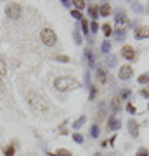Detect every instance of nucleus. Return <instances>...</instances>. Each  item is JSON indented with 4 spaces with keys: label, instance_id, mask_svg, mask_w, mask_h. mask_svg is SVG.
Returning a JSON list of instances; mask_svg holds the SVG:
<instances>
[{
    "label": "nucleus",
    "instance_id": "obj_27",
    "mask_svg": "<svg viewBox=\"0 0 149 156\" xmlns=\"http://www.w3.org/2000/svg\"><path fill=\"white\" fill-rule=\"evenodd\" d=\"M125 35H127V33H125V30H118V33H116V40H123V38H125Z\"/></svg>",
    "mask_w": 149,
    "mask_h": 156
},
{
    "label": "nucleus",
    "instance_id": "obj_5",
    "mask_svg": "<svg viewBox=\"0 0 149 156\" xmlns=\"http://www.w3.org/2000/svg\"><path fill=\"white\" fill-rule=\"evenodd\" d=\"M122 56H123V59H127V61H135V59H137V54H135L133 47H130V45H125L122 49Z\"/></svg>",
    "mask_w": 149,
    "mask_h": 156
},
{
    "label": "nucleus",
    "instance_id": "obj_38",
    "mask_svg": "<svg viewBox=\"0 0 149 156\" xmlns=\"http://www.w3.org/2000/svg\"><path fill=\"white\" fill-rule=\"evenodd\" d=\"M4 92V85H2V82H0V94Z\"/></svg>",
    "mask_w": 149,
    "mask_h": 156
},
{
    "label": "nucleus",
    "instance_id": "obj_11",
    "mask_svg": "<svg viewBox=\"0 0 149 156\" xmlns=\"http://www.w3.org/2000/svg\"><path fill=\"white\" fill-rule=\"evenodd\" d=\"M101 30H102L104 37H111V35H113V28H111V24H109V23L102 24V26H101Z\"/></svg>",
    "mask_w": 149,
    "mask_h": 156
},
{
    "label": "nucleus",
    "instance_id": "obj_9",
    "mask_svg": "<svg viewBox=\"0 0 149 156\" xmlns=\"http://www.w3.org/2000/svg\"><path fill=\"white\" fill-rule=\"evenodd\" d=\"M149 37V28L147 26H140V28L137 30V31H135V38H147Z\"/></svg>",
    "mask_w": 149,
    "mask_h": 156
},
{
    "label": "nucleus",
    "instance_id": "obj_21",
    "mask_svg": "<svg viewBox=\"0 0 149 156\" xmlns=\"http://www.w3.org/2000/svg\"><path fill=\"white\" fill-rule=\"evenodd\" d=\"M101 50H102L104 54H108V52H109V50H111V44H109V42H106V40H104V42H102V47H101Z\"/></svg>",
    "mask_w": 149,
    "mask_h": 156
},
{
    "label": "nucleus",
    "instance_id": "obj_1",
    "mask_svg": "<svg viewBox=\"0 0 149 156\" xmlns=\"http://www.w3.org/2000/svg\"><path fill=\"white\" fill-rule=\"evenodd\" d=\"M26 101H28V104L33 108L37 113H47L50 109L49 102H47V101H45L40 94H37V92H28V94H26Z\"/></svg>",
    "mask_w": 149,
    "mask_h": 156
},
{
    "label": "nucleus",
    "instance_id": "obj_8",
    "mask_svg": "<svg viewBox=\"0 0 149 156\" xmlns=\"http://www.w3.org/2000/svg\"><path fill=\"white\" fill-rule=\"evenodd\" d=\"M120 127H122V122H120L118 118L111 116V118H109V122H108V128H109V130H118Z\"/></svg>",
    "mask_w": 149,
    "mask_h": 156
},
{
    "label": "nucleus",
    "instance_id": "obj_24",
    "mask_svg": "<svg viewBox=\"0 0 149 156\" xmlns=\"http://www.w3.org/2000/svg\"><path fill=\"white\" fill-rule=\"evenodd\" d=\"M90 135L92 137H99V127L97 125H94V127L90 128Z\"/></svg>",
    "mask_w": 149,
    "mask_h": 156
},
{
    "label": "nucleus",
    "instance_id": "obj_39",
    "mask_svg": "<svg viewBox=\"0 0 149 156\" xmlns=\"http://www.w3.org/2000/svg\"><path fill=\"white\" fill-rule=\"evenodd\" d=\"M94 156H101V154H99V153H97V154H94Z\"/></svg>",
    "mask_w": 149,
    "mask_h": 156
},
{
    "label": "nucleus",
    "instance_id": "obj_23",
    "mask_svg": "<svg viewBox=\"0 0 149 156\" xmlns=\"http://www.w3.org/2000/svg\"><path fill=\"white\" fill-rule=\"evenodd\" d=\"M73 4L76 5V11H78V9H83V7L87 5V2H85V0H76V2H73Z\"/></svg>",
    "mask_w": 149,
    "mask_h": 156
},
{
    "label": "nucleus",
    "instance_id": "obj_36",
    "mask_svg": "<svg viewBox=\"0 0 149 156\" xmlns=\"http://www.w3.org/2000/svg\"><path fill=\"white\" fill-rule=\"evenodd\" d=\"M140 94H142V97H147V99H149V90L144 89V90H140Z\"/></svg>",
    "mask_w": 149,
    "mask_h": 156
},
{
    "label": "nucleus",
    "instance_id": "obj_19",
    "mask_svg": "<svg viewBox=\"0 0 149 156\" xmlns=\"http://www.w3.org/2000/svg\"><path fill=\"white\" fill-rule=\"evenodd\" d=\"M14 153H16V147H14V146H9V147H5V151H4V156H14Z\"/></svg>",
    "mask_w": 149,
    "mask_h": 156
},
{
    "label": "nucleus",
    "instance_id": "obj_15",
    "mask_svg": "<svg viewBox=\"0 0 149 156\" xmlns=\"http://www.w3.org/2000/svg\"><path fill=\"white\" fill-rule=\"evenodd\" d=\"M97 80H99L101 83H106V73H104V69H97Z\"/></svg>",
    "mask_w": 149,
    "mask_h": 156
},
{
    "label": "nucleus",
    "instance_id": "obj_35",
    "mask_svg": "<svg viewBox=\"0 0 149 156\" xmlns=\"http://www.w3.org/2000/svg\"><path fill=\"white\" fill-rule=\"evenodd\" d=\"M4 75H5V64L0 61V76H4Z\"/></svg>",
    "mask_w": 149,
    "mask_h": 156
},
{
    "label": "nucleus",
    "instance_id": "obj_31",
    "mask_svg": "<svg viewBox=\"0 0 149 156\" xmlns=\"http://www.w3.org/2000/svg\"><path fill=\"white\" fill-rule=\"evenodd\" d=\"M97 30H99V24H97L95 21H92V23H90V31H92V33H95Z\"/></svg>",
    "mask_w": 149,
    "mask_h": 156
},
{
    "label": "nucleus",
    "instance_id": "obj_34",
    "mask_svg": "<svg viewBox=\"0 0 149 156\" xmlns=\"http://www.w3.org/2000/svg\"><path fill=\"white\" fill-rule=\"evenodd\" d=\"M130 94H132V92H130V90H128V89H125V90H123V92H122V95H120V97H122V99H127V97H128V95H130Z\"/></svg>",
    "mask_w": 149,
    "mask_h": 156
},
{
    "label": "nucleus",
    "instance_id": "obj_10",
    "mask_svg": "<svg viewBox=\"0 0 149 156\" xmlns=\"http://www.w3.org/2000/svg\"><path fill=\"white\" fill-rule=\"evenodd\" d=\"M99 14L102 17L109 16V14H111V5H109V4H102V5L99 7Z\"/></svg>",
    "mask_w": 149,
    "mask_h": 156
},
{
    "label": "nucleus",
    "instance_id": "obj_2",
    "mask_svg": "<svg viewBox=\"0 0 149 156\" xmlns=\"http://www.w3.org/2000/svg\"><path fill=\"white\" fill-rule=\"evenodd\" d=\"M54 87L59 92H69V90H75L80 87V82L75 80L73 76H59L54 80Z\"/></svg>",
    "mask_w": 149,
    "mask_h": 156
},
{
    "label": "nucleus",
    "instance_id": "obj_17",
    "mask_svg": "<svg viewBox=\"0 0 149 156\" xmlns=\"http://www.w3.org/2000/svg\"><path fill=\"white\" fill-rule=\"evenodd\" d=\"M139 83H149V73H144V75H140V76L137 78Z\"/></svg>",
    "mask_w": 149,
    "mask_h": 156
},
{
    "label": "nucleus",
    "instance_id": "obj_3",
    "mask_svg": "<svg viewBox=\"0 0 149 156\" xmlns=\"http://www.w3.org/2000/svg\"><path fill=\"white\" fill-rule=\"evenodd\" d=\"M40 38H42V42H44L47 47H55V44H57V35H55L54 30H50V28L42 30V31H40Z\"/></svg>",
    "mask_w": 149,
    "mask_h": 156
},
{
    "label": "nucleus",
    "instance_id": "obj_32",
    "mask_svg": "<svg viewBox=\"0 0 149 156\" xmlns=\"http://www.w3.org/2000/svg\"><path fill=\"white\" fill-rule=\"evenodd\" d=\"M82 30H83V33H88V23L85 19H82Z\"/></svg>",
    "mask_w": 149,
    "mask_h": 156
},
{
    "label": "nucleus",
    "instance_id": "obj_26",
    "mask_svg": "<svg viewBox=\"0 0 149 156\" xmlns=\"http://www.w3.org/2000/svg\"><path fill=\"white\" fill-rule=\"evenodd\" d=\"M135 156H149V151L146 149V147H140V149L137 151V154Z\"/></svg>",
    "mask_w": 149,
    "mask_h": 156
},
{
    "label": "nucleus",
    "instance_id": "obj_4",
    "mask_svg": "<svg viewBox=\"0 0 149 156\" xmlns=\"http://www.w3.org/2000/svg\"><path fill=\"white\" fill-rule=\"evenodd\" d=\"M5 12H7V16L11 17V19H19L21 14H23V7H21V4L12 2V4H9V5L5 7Z\"/></svg>",
    "mask_w": 149,
    "mask_h": 156
},
{
    "label": "nucleus",
    "instance_id": "obj_14",
    "mask_svg": "<svg viewBox=\"0 0 149 156\" xmlns=\"http://www.w3.org/2000/svg\"><path fill=\"white\" fill-rule=\"evenodd\" d=\"M73 38H75V44H76V45H82L83 38H82V35L78 33V30H75V31H73Z\"/></svg>",
    "mask_w": 149,
    "mask_h": 156
},
{
    "label": "nucleus",
    "instance_id": "obj_12",
    "mask_svg": "<svg viewBox=\"0 0 149 156\" xmlns=\"http://www.w3.org/2000/svg\"><path fill=\"white\" fill-rule=\"evenodd\" d=\"M115 19H116V23H118V24H123V23L127 21V16H125V12H123V11H118V12H116Z\"/></svg>",
    "mask_w": 149,
    "mask_h": 156
},
{
    "label": "nucleus",
    "instance_id": "obj_7",
    "mask_svg": "<svg viewBox=\"0 0 149 156\" xmlns=\"http://www.w3.org/2000/svg\"><path fill=\"white\" fill-rule=\"evenodd\" d=\"M128 132H130V135H133V137H137L139 135V123L135 122L133 118L128 120Z\"/></svg>",
    "mask_w": 149,
    "mask_h": 156
},
{
    "label": "nucleus",
    "instance_id": "obj_33",
    "mask_svg": "<svg viewBox=\"0 0 149 156\" xmlns=\"http://www.w3.org/2000/svg\"><path fill=\"white\" fill-rule=\"evenodd\" d=\"M55 59H57L59 62H69V57H68V56H57Z\"/></svg>",
    "mask_w": 149,
    "mask_h": 156
},
{
    "label": "nucleus",
    "instance_id": "obj_16",
    "mask_svg": "<svg viewBox=\"0 0 149 156\" xmlns=\"http://www.w3.org/2000/svg\"><path fill=\"white\" fill-rule=\"evenodd\" d=\"M85 120H87V118H85V116H80V118H78V120H76V122L73 123V128H76V130H78V128H80V127H82V125H83V123H85Z\"/></svg>",
    "mask_w": 149,
    "mask_h": 156
},
{
    "label": "nucleus",
    "instance_id": "obj_20",
    "mask_svg": "<svg viewBox=\"0 0 149 156\" xmlns=\"http://www.w3.org/2000/svg\"><path fill=\"white\" fill-rule=\"evenodd\" d=\"M71 16L75 17V19H76V21H82V19H83L82 12H80V11H76V9H73V11H71Z\"/></svg>",
    "mask_w": 149,
    "mask_h": 156
},
{
    "label": "nucleus",
    "instance_id": "obj_13",
    "mask_svg": "<svg viewBox=\"0 0 149 156\" xmlns=\"http://www.w3.org/2000/svg\"><path fill=\"white\" fill-rule=\"evenodd\" d=\"M88 16L92 17V21H95L99 17V9L97 7H88Z\"/></svg>",
    "mask_w": 149,
    "mask_h": 156
},
{
    "label": "nucleus",
    "instance_id": "obj_29",
    "mask_svg": "<svg viewBox=\"0 0 149 156\" xmlns=\"http://www.w3.org/2000/svg\"><path fill=\"white\" fill-rule=\"evenodd\" d=\"M127 111L132 113V115H135V113H137V109H135V106H133L132 102H128V104H127Z\"/></svg>",
    "mask_w": 149,
    "mask_h": 156
},
{
    "label": "nucleus",
    "instance_id": "obj_6",
    "mask_svg": "<svg viewBox=\"0 0 149 156\" xmlns=\"http://www.w3.org/2000/svg\"><path fill=\"white\" fill-rule=\"evenodd\" d=\"M132 66L130 64H123V66H120V73H118V78L120 80H128V78L132 76Z\"/></svg>",
    "mask_w": 149,
    "mask_h": 156
},
{
    "label": "nucleus",
    "instance_id": "obj_22",
    "mask_svg": "<svg viewBox=\"0 0 149 156\" xmlns=\"http://www.w3.org/2000/svg\"><path fill=\"white\" fill-rule=\"evenodd\" d=\"M85 54H87V57H88V66H94V54L90 52V50H85Z\"/></svg>",
    "mask_w": 149,
    "mask_h": 156
},
{
    "label": "nucleus",
    "instance_id": "obj_37",
    "mask_svg": "<svg viewBox=\"0 0 149 156\" xmlns=\"http://www.w3.org/2000/svg\"><path fill=\"white\" fill-rule=\"evenodd\" d=\"M71 4H73V2H69V0H64V2H62V5H64V7H69Z\"/></svg>",
    "mask_w": 149,
    "mask_h": 156
},
{
    "label": "nucleus",
    "instance_id": "obj_25",
    "mask_svg": "<svg viewBox=\"0 0 149 156\" xmlns=\"http://www.w3.org/2000/svg\"><path fill=\"white\" fill-rule=\"evenodd\" d=\"M55 154H57V156H73L71 151H68V149H59Z\"/></svg>",
    "mask_w": 149,
    "mask_h": 156
},
{
    "label": "nucleus",
    "instance_id": "obj_28",
    "mask_svg": "<svg viewBox=\"0 0 149 156\" xmlns=\"http://www.w3.org/2000/svg\"><path fill=\"white\" fill-rule=\"evenodd\" d=\"M120 111V104H118V99L113 101V115H116V113Z\"/></svg>",
    "mask_w": 149,
    "mask_h": 156
},
{
    "label": "nucleus",
    "instance_id": "obj_30",
    "mask_svg": "<svg viewBox=\"0 0 149 156\" xmlns=\"http://www.w3.org/2000/svg\"><path fill=\"white\" fill-rule=\"evenodd\" d=\"M95 97V87L94 85H90V92H88V101H92Z\"/></svg>",
    "mask_w": 149,
    "mask_h": 156
},
{
    "label": "nucleus",
    "instance_id": "obj_18",
    "mask_svg": "<svg viewBox=\"0 0 149 156\" xmlns=\"http://www.w3.org/2000/svg\"><path fill=\"white\" fill-rule=\"evenodd\" d=\"M73 140H75L76 144H82L83 142V135L80 134V132H75V134H73Z\"/></svg>",
    "mask_w": 149,
    "mask_h": 156
}]
</instances>
